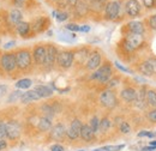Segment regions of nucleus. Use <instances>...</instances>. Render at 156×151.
<instances>
[{"label":"nucleus","instance_id":"obj_1","mask_svg":"<svg viewBox=\"0 0 156 151\" xmlns=\"http://www.w3.org/2000/svg\"><path fill=\"white\" fill-rule=\"evenodd\" d=\"M145 44V37L140 34H133V33H125L124 37L120 42V48L126 54H132L137 51H139Z\"/></svg>","mask_w":156,"mask_h":151},{"label":"nucleus","instance_id":"obj_2","mask_svg":"<svg viewBox=\"0 0 156 151\" xmlns=\"http://www.w3.org/2000/svg\"><path fill=\"white\" fill-rule=\"evenodd\" d=\"M114 76L113 73V65L109 61L103 62L98 70H95L90 75V80H96L100 84H107V82Z\"/></svg>","mask_w":156,"mask_h":151},{"label":"nucleus","instance_id":"obj_3","mask_svg":"<svg viewBox=\"0 0 156 151\" xmlns=\"http://www.w3.org/2000/svg\"><path fill=\"white\" fill-rule=\"evenodd\" d=\"M16 54V61H17V68L20 71H28L33 66V55L31 52L27 48L18 49L15 52Z\"/></svg>","mask_w":156,"mask_h":151},{"label":"nucleus","instance_id":"obj_4","mask_svg":"<svg viewBox=\"0 0 156 151\" xmlns=\"http://www.w3.org/2000/svg\"><path fill=\"white\" fill-rule=\"evenodd\" d=\"M98 102L100 104L106 108V109H114L118 106L119 101H118V97L115 93L111 89H105L103 91L100 93V96H98Z\"/></svg>","mask_w":156,"mask_h":151},{"label":"nucleus","instance_id":"obj_5","mask_svg":"<svg viewBox=\"0 0 156 151\" xmlns=\"http://www.w3.org/2000/svg\"><path fill=\"white\" fill-rule=\"evenodd\" d=\"M0 67L6 73H13L17 68V61H16V54L13 52H6L1 54L0 57Z\"/></svg>","mask_w":156,"mask_h":151},{"label":"nucleus","instance_id":"obj_6","mask_svg":"<svg viewBox=\"0 0 156 151\" xmlns=\"http://www.w3.org/2000/svg\"><path fill=\"white\" fill-rule=\"evenodd\" d=\"M22 124L18 120L11 119L6 121V139L11 142H17L22 137Z\"/></svg>","mask_w":156,"mask_h":151},{"label":"nucleus","instance_id":"obj_7","mask_svg":"<svg viewBox=\"0 0 156 151\" xmlns=\"http://www.w3.org/2000/svg\"><path fill=\"white\" fill-rule=\"evenodd\" d=\"M138 72L145 77H154L156 76V57H149L144 59L137 66Z\"/></svg>","mask_w":156,"mask_h":151},{"label":"nucleus","instance_id":"obj_8","mask_svg":"<svg viewBox=\"0 0 156 151\" xmlns=\"http://www.w3.org/2000/svg\"><path fill=\"white\" fill-rule=\"evenodd\" d=\"M75 62V51L71 49H65L59 52L58 60H57V65L61 70H69L73 66Z\"/></svg>","mask_w":156,"mask_h":151},{"label":"nucleus","instance_id":"obj_9","mask_svg":"<svg viewBox=\"0 0 156 151\" xmlns=\"http://www.w3.org/2000/svg\"><path fill=\"white\" fill-rule=\"evenodd\" d=\"M59 51L55 44H47V55H46V61L43 64V68L47 71H51L54 68V66L57 65V60H58Z\"/></svg>","mask_w":156,"mask_h":151},{"label":"nucleus","instance_id":"obj_10","mask_svg":"<svg viewBox=\"0 0 156 151\" xmlns=\"http://www.w3.org/2000/svg\"><path fill=\"white\" fill-rule=\"evenodd\" d=\"M82 127H83V121L80 119H78V118L72 119V121L70 122V126L66 130V139H69L71 142L79 139Z\"/></svg>","mask_w":156,"mask_h":151},{"label":"nucleus","instance_id":"obj_11","mask_svg":"<svg viewBox=\"0 0 156 151\" xmlns=\"http://www.w3.org/2000/svg\"><path fill=\"white\" fill-rule=\"evenodd\" d=\"M120 2L117 0H112V1H107L106 6H105V18L108 20H115L120 15Z\"/></svg>","mask_w":156,"mask_h":151},{"label":"nucleus","instance_id":"obj_12","mask_svg":"<svg viewBox=\"0 0 156 151\" xmlns=\"http://www.w3.org/2000/svg\"><path fill=\"white\" fill-rule=\"evenodd\" d=\"M101 65H102V54L98 52V49L91 51L90 55H89L87 62H85V70L94 72Z\"/></svg>","mask_w":156,"mask_h":151},{"label":"nucleus","instance_id":"obj_13","mask_svg":"<svg viewBox=\"0 0 156 151\" xmlns=\"http://www.w3.org/2000/svg\"><path fill=\"white\" fill-rule=\"evenodd\" d=\"M33 61L37 66H43L46 61V55H47V44H36L33 49Z\"/></svg>","mask_w":156,"mask_h":151},{"label":"nucleus","instance_id":"obj_14","mask_svg":"<svg viewBox=\"0 0 156 151\" xmlns=\"http://www.w3.org/2000/svg\"><path fill=\"white\" fill-rule=\"evenodd\" d=\"M66 126L62 122H57L55 125L52 126L49 131V138L54 142H62L66 138Z\"/></svg>","mask_w":156,"mask_h":151},{"label":"nucleus","instance_id":"obj_15","mask_svg":"<svg viewBox=\"0 0 156 151\" xmlns=\"http://www.w3.org/2000/svg\"><path fill=\"white\" fill-rule=\"evenodd\" d=\"M49 25V19L44 16H40L31 23V33L33 34H40L43 33Z\"/></svg>","mask_w":156,"mask_h":151},{"label":"nucleus","instance_id":"obj_16","mask_svg":"<svg viewBox=\"0 0 156 151\" xmlns=\"http://www.w3.org/2000/svg\"><path fill=\"white\" fill-rule=\"evenodd\" d=\"M140 4L138 2V0H127L125 4V12L129 17L135 18L140 15Z\"/></svg>","mask_w":156,"mask_h":151},{"label":"nucleus","instance_id":"obj_17","mask_svg":"<svg viewBox=\"0 0 156 151\" xmlns=\"http://www.w3.org/2000/svg\"><path fill=\"white\" fill-rule=\"evenodd\" d=\"M147 90L148 89L145 86H140L139 90H137V98L132 104L136 107L137 109H139V111H145L148 108V104H147V101H145Z\"/></svg>","mask_w":156,"mask_h":151},{"label":"nucleus","instance_id":"obj_18","mask_svg":"<svg viewBox=\"0 0 156 151\" xmlns=\"http://www.w3.org/2000/svg\"><path fill=\"white\" fill-rule=\"evenodd\" d=\"M120 98L126 103H133L137 98V90L133 86H125L120 91Z\"/></svg>","mask_w":156,"mask_h":151},{"label":"nucleus","instance_id":"obj_19","mask_svg":"<svg viewBox=\"0 0 156 151\" xmlns=\"http://www.w3.org/2000/svg\"><path fill=\"white\" fill-rule=\"evenodd\" d=\"M126 33H133V34H140L144 35L145 33V25L143 22L139 20H131L125 25Z\"/></svg>","mask_w":156,"mask_h":151},{"label":"nucleus","instance_id":"obj_20","mask_svg":"<svg viewBox=\"0 0 156 151\" xmlns=\"http://www.w3.org/2000/svg\"><path fill=\"white\" fill-rule=\"evenodd\" d=\"M79 138L85 142V143H91L93 140H95L96 138V133L91 130V127L88 124H83V127L80 130V135Z\"/></svg>","mask_w":156,"mask_h":151},{"label":"nucleus","instance_id":"obj_21","mask_svg":"<svg viewBox=\"0 0 156 151\" xmlns=\"http://www.w3.org/2000/svg\"><path fill=\"white\" fill-rule=\"evenodd\" d=\"M90 53H91V51L87 47H82L77 51H75V62H77L79 65H85Z\"/></svg>","mask_w":156,"mask_h":151},{"label":"nucleus","instance_id":"obj_22","mask_svg":"<svg viewBox=\"0 0 156 151\" xmlns=\"http://www.w3.org/2000/svg\"><path fill=\"white\" fill-rule=\"evenodd\" d=\"M53 126V122H52V119L47 118V116H41L37 119V130L40 132L42 133H46V132H49L51 128Z\"/></svg>","mask_w":156,"mask_h":151},{"label":"nucleus","instance_id":"obj_23","mask_svg":"<svg viewBox=\"0 0 156 151\" xmlns=\"http://www.w3.org/2000/svg\"><path fill=\"white\" fill-rule=\"evenodd\" d=\"M16 31L18 33V35L22 37H28L31 33V23L29 22H20L18 25H16Z\"/></svg>","mask_w":156,"mask_h":151},{"label":"nucleus","instance_id":"obj_24","mask_svg":"<svg viewBox=\"0 0 156 151\" xmlns=\"http://www.w3.org/2000/svg\"><path fill=\"white\" fill-rule=\"evenodd\" d=\"M41 100V97H40L37 93L33 89V90H29V91H25L23 96H22V98H20V103H23V104H29V103H31V102H36V101H40Z\"/></svg>","mask_w":156,"mask_h":151},{"label":"nucleus","instance_id":"obj_25","mask_svg":"<svg viewBox=\"0 0 156 151\" xmlns=\"http://www.w3.org/2000/svg\"><path fill=\"white\" fill-rule=\"evenodd\" d=\"M73 9H75V15L78 16V18L84 17V16L90 11V10H89V5H88V2L84 1V0H80Z\"/></svg>","mask_w":156,"mask_h":151},{"label":"nucleus","instance_id":"obj_26","mask_svg":"<svg viewBox=\"0 0 156 151\" xmlns=\"http://www.w3.org/2000/svg\"><path fill=\"white\" fill-rule=\"evenodd\" d=\"M9 20L12 25H18L20 22H23V13L18 9H12L9 13Z\"/></svg>","mask_w":156,"mask_h":151},{"label":"nucleus","instance_id":"obj_27","mask_svg":"<svg viewBox=\"0 0 156 151\" xmlns=\"http://www.w3.org/2000/svg\"><path fill=\"white\" fill-rule=\"evenodd\" d=\"M34 90L37 93L41 98H49L53 96V90L47 85H36Z\"/></svg>","mask_w":156,"mask_h":151},{"label":"nucleus","instance_id":"obj_28","mask_svg":"<svg viewBox=\"0 0 156 151\" xmlns=\"http://www.w3.org/2000/svg\"><path fill=\"white\" fill-rule=\"evenodd\" d=\"M113 126L112 120L108 116H103L100 119V127H98V133H107Z\"/></svg>","mask_w":156,"mask_h":151},{"label":"nucleus","instance_id":"obj_29","mask_svg":"<svg viewBox=\"0 0 156 151\" xmlns=\"http://www.w3.org/2000/svg\"><path fill=\"white\" fill-rule=\"evenodd\" d=\"M145 101H147L148 108H156V90L155 89H148V90H147Z\"/></svg>","mask_w":156,"mask_h":151},{"label":"nucleus","instance_id":"obj_30","mask_svg":"<svg viewBox=\"0 0 156 151\" xmlns=\"http://www.w3.org/2000/svg\"><path fill=\"white\" fill-rule=\"evenodd\" d=\"M31 85H33V80H31L30 78H22L20 80H17L16 84H15V86H16L18 90H27V89H29Z\"/></svg>","mask_w":156,"mask_h":151},{"label":"nucleus","instance_id":"obj_31","mask_svg":"<svg viewBox=\"0 0 156 151\" xmlns=\"http://www.w3.org/2000/svg\"><path fill=\"white\" fill-rule=\"evenodd\" d=\"M23 90H15V91H12L11 94L9 95V97H7V103H16V102H20V98H22V96H23Z\"/></svg>","mask_w":156,"mask_h":151},{"label":"nucleus","instance_id":"obj_32","mask_svg":"<svg viewBox=\"0 0 156 151\" xmlns=\"http://www.w3.org/2000/svg\"><path fill=\"white\" fill-rule=\"evenodd\" d=\"M118 130H119V132L122 133V134H130L131 131H132V127H131V125H130L129 121L122 120V121L118 125Z\"/></svg>","mask_w":156,"mask_h":151},{"label":"nucleus","instance_id":"obj_33","mask_svg":"<svg viewBox=\"0 0 156 151\" xmlns=\"http://www.w3.org/2000/svg\"><path fill=\"white\" fill-rule=\"evenodd\" d=\"M125 148V144H119V145H105L94 151H121Z\"/></svg>","mask_w":156,"mask_h":151},{"label":"nucleus","instance_id":"obj_34","mask_svg":"<svg viewBox=\"0 0 156 151\" xmlns=\"http://www.w3.org/2000/svg\"><path fill=\"white\" fill-rule=\"evenodd\" d=\"M88 125L91 127V130H93L94 132L98 134V127H100V119H98L96 115H94V116H91V118H90V120H89Z\"/></svg>","mask_w":156,"mask_h":151},{"label":"nucleus","instance_id":"obj_35","mask_svg":"<svg viewBox=\"0 0 156 151\" xmlns=\"http://www.w3.org/2000/svg\"><path fill=\"white\" fill-rule=\"evenodd\" d=\"M120 84V77H117V76H113L106 84V89H111L113 90L115 86H118Z\"/></svg>","mask_w":156,"mask_h":151},{"label":"nucleus","instance_id":"obj_36","mask_svg":"<svg viewBox=\"0 0 156 151\" xmlns=\"http://www.w3.org/2000/svg\"><path fill=\"white\" fill-rule=\"evenodd\" d=\"M53 16H54L55 19L59 20V22H65V20L69 19V13H67L66 11H62V10H60V11H54V12H53Z\"/></svg>","mask_w":156,"mask_h":151},{"label":"nucleus","instance_id":"obj_37","mask_svg":"<svg viewBox=\"0 0 156 151\" xmlns=\"http://www.w3.org/2000/svg\"><path fill=\"white\" fill-rule=\"evenodd\" d=\"M147 120L151 124H156V108H150L149 111H147L145 113Z\"/></svg>","mask_w":156,"mask_h":151},{"label":"nucleus","instance_id":"obj_38","mask_svg":"<svg viewBox=\"0 0 156 151\" xmlns=\"http://www.w3.org/2000/svg\"><path fill=\"white\" fill-rule=\"evenodd\" d=\"M148 28L151 31H156V15H151L148 18Z\"/></svg>","mask_w":156,"mask_h":151},{"label":"nucleus","instance_id":"obj_39","mask_svg":"<svg viewBox=\"0 0 156 151\" xmlns=\"http://www.w3.org/2000/svg\"><path fill=\"white\" fill-rule=\"evenodd\" d=\"M0 139H6V121L0 119Z\"/></svg>","mask_w":156,"mask_h":151},{"label":"nucleus","instance_id":"obj_40","mask_svg":"<svg viewBox=\"0 0 156 151\" xmlns=\"http://www.w3.org/2000/svg\"><path fill=\"white\" fill-rule=\"evenodd\" d=\"M65 29L69 30V31H79V25L76 24V23H69L65 25Z\"/></svg>","mask_w":156,"mask_h":151},{"label":"nucleus","instance_id":"obj_41","mask_svg":"<svg viewBox=\"0 0 156 151\" xmlns=\"http://www.w3.org/2000/svg\"><path fill=\"white\" fill-rule=\"evenodd\" d=\"M139 138H142V137H148V138H154L156 135V133L154 132H150V131H140V132H138L137 134Z\"/></svg>","mask_w":156,"mask_h":151},{"label":"nucleus","instance_id":"obj_42","mask_svg":"<svg viewBox=\"0 0 156 151\" xmlns=\"http://www.w3.org/2000/svg\"><path fill=\"white\" fill-rule=\"evenodd\" d=\"M49 150L51 151H65V148H64V145H61L60 143H54V144L51 145Z\"/></svg>","mask_w":156,"mask_h":151},{"label":"nucleus","instance_id":"obj_43","mask_svg":"<svg viewBox=\"0 0 156 151\" xmlns=\"http://www.w3.org/2000/svg\"><path fill=\"white\" fill-rule=\"evenodd\" d=\"M9 91V86L6 84H0V98H2Z\"/></svg>","mask_w":156,"mask_h":151},{"label":"nucleus","instance_id":"obj_44","mask_svg":"<svg viewBox=\"0 0 156 151\" xmlns=\"http://www.w3.org/2000/svg\"><path fill=\"white\" fill-rule=\"evenodd\" d=\"M143 5L147 9H154L155 6V0H143Z\"/></svg>","mask_w":156,"mask_h":151},{"label":"nucleus","instance_id":"obj_45","mask_svg":"<svg viewBox=\"0 0 156 151\" xmlns=\"http://www.w3.org/2000/svg\"><path fill=\"white\" fill-rule=\"evenodd\" d=\"M7 139H0V151H4L7 149Z\"/></svg>","mask_w":156,"mask_h":151},{"label":"nucleus","instance_id":"obj_46","mask_svg":"<svg viewBox=\"0 0 156 151\" xmlns=\"http://www.w3.org/2000/svg\"><path fill=\"white\" fill-rule=\"evenodd\" d=\"M114 65L117 66V67L119 68V70H120V71H122V72H126V73H130V72H131L129 68H126L125 66H122V65H121V64H119L118 61H115V62H114Z\"/></svg>","mask_w":156,"mask_h":151},{"label":"nucleus","instance_id":"obj_47","mask_svg":"<svg viewBox=\"0 0 156 151\" xmlns=\"http://www.w3.org/2000/svg\"><path fill=\"white\" fill-rule=\"evenodd\" d=\"M140 151H156V148L155 146H151V145H148V146H142Z\"/></svg>","mask_w":156,"mask_h":151},{"label":"nucleus","instance_id":"obj_48","mask_svg":"<svg viewBox=\"0 0 156 151\" xmlns=\"http://www.w3.org/2000/svg\"><path fill=\"white\" fill-rule=\"evenodd\" d=\"M16 44V42L15 41H10V42H7V43H5L4 44V49H10L11 47H13Z\"/></svg>","mask_w":156,"mask_h":151},{"label":"nucleus","instance_id":"obj_49","mask_svg":"<svg viewBox=\"0 0 156 151\" xmlns=\"http://www.w3.org/2000/svg\"><path fill=\"white\" fill-rule=\"evenodd\" d=\"M79 31L88 33V31H90V26L89 25H82V26H79Z\"/></svg>","mask_w":156,"mask_h":151},{"label":"nucleus","instance_id":"obj_50","mask_svg":"<svg viewBox=\"0 0 156 151\" xmlns=\"http://www.w3.org/2000/svg\"><path fill=\"white\" fill-rule=\"evenodd\" d=\"M12 1H13V4L16 6H23L27 2V0H12Z\"/></svg>","mask_w":156,"mask_h":151},{"label":"nucleus","instance_id":"obj_51","mask_svg":"<svg viewBox=\"0 0 156 151\" xmlns=\"http://www.w3.org/2000/svg\"><path fill=\"white\" fill-rule=\"evenodd\" d=\"M79 1H80V0H67V4H69V6L75 7L78 2H79Z\"/></svg>","mask_w":156,"mask_h":151},{"label":"nucleus","instance_id":"obj_52","mask_svg":"<svg viewBox=\"0 0 156 151\" xmlns=\"http://www.w3.org/2000/svg\"><path fill=\"white\" fill-rule=\"evenodd\" d=\"M149 145L155 146V148H156V140H151V142H149Z\"/></svg>","mask_w":156,"mask_h":151},{"label":"nucleus","instance_id":"obj_53","mask_svg":"<svg viewBox=\"0 0 156 151\" xmlns=\"http://www.w3.org/2000/svg\"><path fill=\"white\" fill-rule=\"evenodd\" d=\"M84 1H87V2H90V1H93V0H84Z\"/></svg>","mask_w":156,"mask_h":151},{"label":"nucleus","instance_id":"obj_54","mask_svg":"<svg viewBox=\"0 0 156 151\" xmlns=\"http://www.w3.org/2000/svg\"><path fill=\"white\" fill-rule=\"evenodd\" d=\"M52 1H58V0H52Z\"/></svg>","mask_w":156,"mask_h":151},{"label":"nucleus","instance_id":"obj_55","mask_svg":"<svg viewBox=\"0 0 156 151\" xmlns=\"http://www.w3.org/2000/svg\"><path fill=\"white\" fill-rule=\"evenodd\" d=\"M155 6H156V0H155Z\"/></svg>","mask_w":156,"mask_h":151},{"label":"nucleus","instance_id":"obj_56","mask_svg":"<svg viewBox=\"0 0 156 151\" xmlns=\"http://www.w3.org/2000/svg\"><path fill=\"white\" fill-rule=\"evenodd\" d=\"M79 151H84V150H79Z\"/></svg>","mask_w":156,"mask_h":151}]
</instances>
